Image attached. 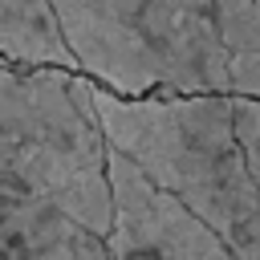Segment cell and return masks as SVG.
<instances>
[{"label":"cell","instance_id":"obj_1","mask_svg":"<svg viewBox=\"0 0 260 260\" xmlns=\"http://www.w3.org/2000/svg\"><path fill=\"white\" fill-rule=\"evenodd\" d=\"M77 69L122 98H260V0H53Z\"/></svg>","mask_w":260,"mask_h":260},{"label":"cell","instance_id":"obj_2","mask_svg":"<svg viewBox=\"0 0 260 260\" xmlns=\"http://www.w3.org/2000/svg\"><path fill=\"white\" fill-rule=\"evenodd\" d=\"M106 142L199 215L236 260H260V175L236 134L232 93L122 98L93 81Z\"/></svg>","mask_w":260,"mask_h":260},{"label":"cell","instance_id":"obj_3","mask_svg":"<svg viewBox=\"0 0 260 260\" xmlns=\"http://www.w3.org/2000/svg\"><path fill=\"white\" fill-rule=\"evenodd\" d=\"M8 199H49L110 236L114 191L93 77L57 65H0V203Z\"/></svg>","mask_w":260,"mask_h":260},{"label":"cell","instance_id":"obj_4","mask_svg":"<svg viewBox=\"0 0 260 260\" xmlns=\"http://www.w3.org/2000/svg\"><path fill=\"white\" fill-rule=\"evenodd\" d=\"M106 175L114 191V228L106 248L114 260H236V252L199 215H191L171 191L154 187L110 142Z\"/></svg>","mask_w":260,"mask_h":260},{"label":"cell","instance_id":"obj_5","mask_svg":"<svg viewBox=\"0 0 260 260\" xmlns=\"http://www.w3.org/2000/svg\"><path fill=\"white\" fill-rule=\"evenodd\" d=\"M0 260H114L106 236L89 232L49 199L0 203Z\"/></svg>","mask_w":260,"mask_h":260},{"label":"cell","instance_id":"obj_6","mask_svg":"<svg viewBox=\"0 0 260 260\" xmlns=\"http://www.w3.org/2000/svg\"><path fill=\"white\" fill-rule=\"evenodd\" d=\"M0 57L24 69L57 65V69L81 73L61 32L53 0H0Z\"/></svg>","mask_w":260,"mask_h":260}]
</instances>
